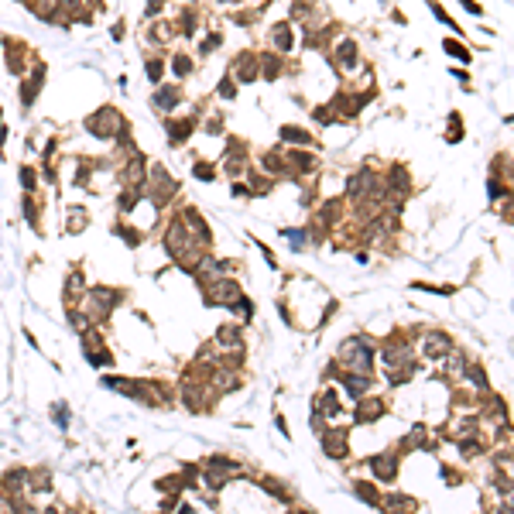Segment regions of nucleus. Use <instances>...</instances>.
<instances>
[{"mask_svg": "<svg viewBox=\"0 0 514 514\" xmlns=\"http://www.w3.org/2000/svg\"><path fill=\"white\" fill-rule=\"evenodd\" d=\"M86 127H90L96 137H110V134H117V127H120V114L117 110H100V114H93L90 120H86Z\"/></svg>", "mask_w": 514, "mask_h": 514, "instance_id": "nucleus-1", "label": "nucleus"}, {"mask_svg": "<svg viewBox=\"0 0 514 514\" xmlns=\"http://www.w3.org/2000/svg\"><path fill=\"white\" fill-rule=\"evenodd\" d=\"M237 76L243 82H251L254 76H257V58H254V55H240L237 58Z\"/></svg>", "mask_w": 514, "mask_h": 514, "instance_id": "nucleus-2", "label": "nucleus"}, {"mask_svg": "<svg viewBox=\"0 0 514 514\" xmlns=\"http://www.w3.org/2000/svg\"><path fill=\"white\" fill-rule=\"evenodd\" d=\"M271 41H274V48L288 52V48H292V28H288V24H278V28H271Z\"/></svg>", "mask_w": 514, "mask_h": 514, "instance_id": "nucleus-3", "label": "nucleus"}, {"mask_svg": "<svg viewBox=\"0 0 514 514\" xmlns=\"http://www.w3.org/2000/svg\"><path fill=\"white\" fill-rule=\"evenodd\" d=\"M374 470H377V477H381V480H391V477H394V459H391V456H377L374 459Z\"/></svg>", "mask_w": 514, "mask_h": 514, "instance_id": "nucleus-4", "label": "nucleus"}, {"mask_svg": "<svg viewBox=\"0 0 514 514\" xmlns=\"http://www.w3.org/2000/svg\"><path fill=\"white\" fill-rule=\"evenodd\" d=\"M154 103H158V106H165V110H168V106H175V103H178V90H161V96H154Z\"/></svg>", "mask_w": 514, "mask_h": 514, "instance_id": "nucleus-5", "label": "nucleus"}, {"mask_svg": "<svg viewBox=\"0 0 514 514\" xmlns=\"http://www.w3.org/2000/svg\"><path fill=\"white\" fill-rule=\"evenodd\" d=\"M281 137H285V141H298V144H308V134L305 130H295V127H281Z\"/></svg>", "mask_w": 514, "mask_h": 514, "instance_id": "nucleus-6", "label": "nucleus"}, {"mask_svg": "<svg viewBox=\"0 0 514 514\" xmlns=\"http://www.w3.org/2000/svg\"><path fill=\"white\" fill-rule=\"evenodd\" d=\"M219 96H223V100H233V96H237V93H233V79L219 82Z\"/></svg>", "mask_w": 514, "mask_h": 514, "instance_id": "nucleus-7", "label": "nucleus"}, {"mask_svg": "<svg viewBox=\"0 0 514 514\" xmlns=\"http://www.w3.org/2000/svg\"><path fill=\"white\" fill-rule=\"evenodd\" d=\"M195 178H203V182H209V178H213V171H209V165H195Z\"/></svg>", "mask_w": 514, "mask_h": 514, "instance_id": "nucleus-8", "label": "nucleus"}, {"mask_svg": "<svg viewBox=\"0 0 514 514\" xmlns=\"http://www.w3.org/2000/svg\"><path fill=\"white\" fill-rule=\"evenodd\" d=\"M175 72H182V76L189 72V58H185V55H178V58H175Z\"/></svg>", "mask_w": 514, "mask_h": 514, "instance_id": "nucleus-9", "label": "nucleus"}, {"mask_svg": "<svg viewBox=\"0 0 514 514\" xmlns=\"http://www.w3.org/2000/svg\"><path fill=\"white\" fill-rule=\"evenodd\" d=\"M21 182L28 185V189H31V185H34V171H31V168H24V171H21Z\"/></svg>", "mask_w": 514, "mask_h": 514, "instance_id": "nucleus-10", "label": "nucleus"}]
</instances>
